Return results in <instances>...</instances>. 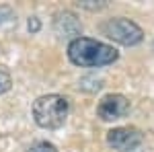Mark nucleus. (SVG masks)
I'll return each mask as SVG.
<instances>
[{
	"label": "nucleus",
	"mask_w": 154,
	"mask_h": 152,
	"mask_svg": "<svg viewBox=\"0 0 154 152\" xmlns=\"http://www.w3.org/2000/svg\"><path fill=\"white\" fill-rule=\"evenodd\" d=\"M68 58L80 68H101L113 64L119 54L113 45H107L103 41L91 37H74L68 43Z\"/></svg>",
	"instance_id": "1"
},
{
	"label": "nucleus",
	"mask_w": 154,
	"mask_h": 152,
	"mask_svg": "<svg viewBox=\"0 0 154 152\" xmlns=\"http://www.w3.org/2000/svg\"><path fill=\"white\" fill-rule=\"evenodd\" d=\"M68 99L62 95H43L33 103V117L37 126L45 129H58L68 119Z\"/></svg>",
	"instance_id": "2"
},
{
	"label": "nucleus",
	"mask_w": 154,
	"mask_h": 152,
	"mask_svg": "<svg viewBox=\"0 0 154 152\" xmlns=\"http://www.w3.org/2000/svg\"><path fill=\"white\" fill-rule=\"evenodd\" d=\"M103 33H105L109 39L117 41L121 45H136L142 41V29L138 25L130 21V19H109L105 25H103Z\"/></svg>",
	"instance_id": "3"
},
{
	"label": "nucleus",
	"mask_w": 154,
	"mask_h": 152,
	"mask_svg": "<svg viewBox=\"0 0 154 152\" xmlns=\"http://www.w3.org/2000/svg\"><path fill=\"white\" fill-rule=\"evenodd\" d=\"M109 146H113L119 152H131L142 144V132L138 128H113L107 134Z\"/></svg>",
	"instance_id": "4"
},
{
	"label": "nucleus",
	"mask_w": 154,
	"mask_h": 152,
	"mask_svg": "<svg viewBox=\"0 0 154 152\" xmlns=\"http://www.w3.org/2000/svg\"><path fill=\"white\" fill-rule=\"evenodd\" d=\"M130 113V101L123 95H107L97 107V115L103 121H115Z\"/></svg>",
	"instance_id": "5"
},
{
	"label": "nucleus",
	"mask_w": 154,
	"mask_h": 152,
	"mask_svg": "<svg viewBox=\"0 0 154 152\" xmlns=\"http://www.w3.org/2000/svg\"><path fill=\"white\" fill-rule=\"evenodd\" d=\"M27 152H58V148L54 144H49V142H37Z\"/></svg>",
	"instance_id": "6"
},
{
	"label": "nucleus",
	"mask_w": 154,
	"mask_h": 152,
	"mask_svg": "<svg viewBox=\"0 0 154 152\" xmlns=\"http://www.w3.org/2000/svg\"><path fill=\"white\" fill-rule=\"evenodd\" d=\"M8 88H11V74L4 68H0V95L6 93Z\"/></svg>",
	"instance_id": "7"
}]
</instances>
